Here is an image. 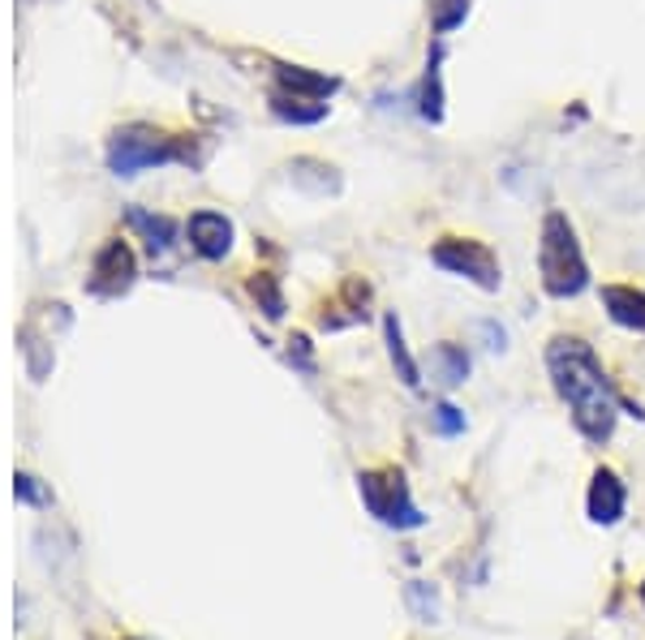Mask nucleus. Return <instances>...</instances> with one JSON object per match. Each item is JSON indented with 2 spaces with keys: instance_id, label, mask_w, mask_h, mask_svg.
Wrapping results in <instances>:
<instances>
[{
  "instance_id": "6ab92c4d",
  "label": "nucleus",
  "mask_w": 645,
  "mask_h": 640,
  "mask_svg": "<svg viewBox=\"0 0 645 640\" xmlns=\"http://www.w3.org/2000/svg\"><path fill=\"white\" fill-rule=\"evenodd\" d=\"M483 336H486V349L504 352V340H508V336H504V327H495V322H483Z\"/></svg>"
},
{
  "instance_id": "aec40b11",
  "label": "nucleus",
  "mask_w": 645,
  "mask_h": 640,
  "mask_svg": "<svg viewBox=\"0 0 645 640\" xmlns=\"http://www.w3.org/2000/svg\"><path fill=\"white\" fill-rule=\"evenodd\" d=\"M637 593H642V607H645V580H642V589H637Z\"/></svg>"
},
{
  "instance_id": "1a4fd4ad",
  "label": "nucleus",
  "mask_w": 645,
  "mask_h": 640,
  "mask_svg": "<svg viewBox=\"0 0 645 640\" xmlns=\"http://www.w3.org/2000/svg\"><path fill=\"white\" fill-rule=\"evenodd\" d=\"M603 306L612 322L628 327V331H645V292L633 289V284H607L603 289Z\"/></svg>"
},
{
  "instance_id": "dca6fc26",
  "label": "nucleus",
  "mask_w": 645,
  "mask_h": 640,
  "mask_svg": "<svg viewBox=\"0 0 645 640\" xmlns=\"http://www.w3.org/2000/svg\"><path fill=\"white\" fill-rule=\"evenodd\" d=\"M250 292H255V301H262V314H267V319H280V314H285V297H280V289H276L271 276L250 280Z\"/></svg>"
},
{
  "instance_id": "a211bd4d",
  "label": "nucleus",
  "mask_w": 645,
  "mask_h": 640,
  "mask_svg": "<svg viewBox=\"0 0 645 640\" xmlns=\"http://www.w3.org/2000/svg\"><path fill=\"white\" fill-rule=\"evenodd\" d=\"M430 421H435V430H439L444 439H452V434L465 430V413H460L456 404H448V400H439V404L430 409Z\"/></svg>"
},
{
  "instance_id": "4468645a",
  "label": "nucleus",
  "mask_w": 645,
  "mask_h": 640,
  "mask_svg": "<svg viewBox=\"0 0 645 640\" xmlns=\"http://www.w3.org/2000/svg\"><path fill=\"white\" fill-rule=\"evenodd\" d=\"M439 48H435V57H430V64H426V82H421V117L426 121H439L444 117V87H439Z\"/></svg>"
},
{
  "instance_id": "39448f33",
  "label": "nucleus",
  "mask_w": 645,
  "mask_h": 640,
  "mask_svg": "<svg viewBox=\"0 0 645 640\" xmlns=\"http://www.w3.org/2000/svg\"><path fill=\"white\" fill-rule=\"evenodd\" d=\"M172 160V142L156 133V129H121L117 138H112V147H108V163H112V172H121V177H133V172H142V168H156V163H168Z\"/></svg>"
},
{
  "instance_id": "f3484780",
  "label": "nucleus",
  "mask_w": 645,
  "mask_h": 640,
  "mask_svg": "<svg viewBox=\"0 0 645 640\" xmlns=\"http://www.w3.org/2000/svg\"><path fill=\"white\" fill-rule=\"evenodd\" d=\"M13 494H18L22 503H31V508H52V490L39 486V478H31V473H18V478H13Z\"/></svg>"
},
{
  "instance_id": "7ed1b4c3",
  "label": "nucleus",
  "mask_w": 645,
  "mask_h": 640,
  "mask_svg": "<svg viewBox=\"0 0 645 640\" xmlns=\"http://www.w3.org/2000/svg\"><path fill=\"white\" fill-rule=\"evenodd\" d=\"M357 494H361V503H366V512L375 516L379 524L387 529H421L426 524V516L421 508L414 503V494H409V481L400 469H366V473H357Z\"/></svg>"
},
{
  "instance_id": "423d86ee",
  "label": "nucleus",
  "mask_w": 645,
  "mask_h": 640,
  "mask_svg": "<svg viewBox=\"0 0 645 640\" xmlns=\"http://www.w3.org/2000/svg\"><path fill=\"white\" fill-rule=\"evenodd\" d=\"M133 284V254H129L126 241H108L99 250L96 267H91V292L99 297H117Z\"/></svg>"
},
{
  "instance_id": "9b49d317",
  "label": "nucleus",
  "mask_w": 645,
  "mask_h": 640,
  "mask_svg": "<svg viewBox=\"0 0 645 640\" xmlns=\"http://www.w3.org/2000/svg\"><path fill=\"white\" fill-rule=\"evenodd\" d=\"M280 87L285 91H292V99H327L340 82L336 78H322V73H310V69H292V64H285L280 69Z\"/></svg>"
},
{
  "instance_id": "0eeeda50",
  "label": "nucleus",
  "mask_w": 645,
  "mask_h": 640,
  "mask_svg": "<svg viewBox=\"0 0 645 640\" xmlns=\"http://www.w3.org/2000/svg\"><path fill=\"white\" fill-rule=\"evenodd\" d=\"M585 508H589V520L603 524V529L619 524V520H624V508H628V490H624V481L615 478L612 469H598L594 481H589Z\"/></svg>"
},
{
  "instance_id": "9d476101",
  "label": "nucleus",
  "mask_w": 645,
  "mask_h": 640,
  "mask_svg": "<svg viewBox=\"0 0 645 640\" xmlns=\"http://www.w3.org/2000/svg\"><path fill=\"white\" fill-rule=\"evenodd\" d=\"M384 336H387V357H391V366H396V379L405 387H418L421 370H418V361H414V352H409V344H405V331H400V319H396V314H387L384 319Z\"/></svg>"
},
{
  "instance_id": "6e6552de",
  "label": "nucleus",
  "mask_w": 645,
  "mask_h": 640,
  "mask_svg": "<svg viewBox=\"0 0 645 640\" xmlns=\"http://www.w3.org/2000/svg\"><path fill=\"white\" fill-rule=\"evenodd\" d=\"M190 246L202 258H225L232 246V224H228L220 211H194L190 216Z\"/></svg>"
},
{
  "instance_id": "f8f14e48",
  "label": "nucleus",
  "mask_w": 645,
  "mask_h": 640,
  "mask_svg": "<svg viewBox=\"0 0 645 640\" xmlns=\"http://www.w3.org/2000/svg\"><path fill=\"white\" fill-rule=\"evenodd\" d=\"M430 361H435V374H439V383L444 387H460L469 379V352L460 349V344H452V340L435 344Z\"/></svg>"
},
{
  "instance_id": "f03ea898",
  "label": "nucleus",
  "mask_w": 645,
  "mask_h": 640,
  "mask_svg": "<svg viewBox=\"0 0 645 640\" xmlns=\"http://www.w3.org/2000/svg\"><path fill=\"white\" fill-rule=\"evenodd\" d=\"M538 271H543V289H547L555 301H568V297L585 292V284H589V267H585L577 232H573V224H568L564 211H550L547 220H543Z\"/></svg>"
},
{
  "instance_id": "2eb2a0df",
  "label": "nucleus",
  "mask_w": 645,
  "mask_h": 640,
  "mask_svg": "<svg viewBox=\"0 0 645 640\" xmlns=\"http://www.w3.org/2000/svg\"><path fill=\"white\" fill-rule=\"evenodd\" d=\"M465 13H469V0H430V27L439 34L456 31L465 22Z\"/></svg>"
},
{
  "instance_id": "f257e3e1",
  "label": "nucleus",
  "mask_w": 645,
  "mask_h": 640,
  "mask_svg": "<svg viewBox=\"0 0 645 640\" xmlns=\"http://www.w3.org/2000/svg\"><path fill=\"white\" fill-rule=\"evenodd\" d=\"M547 370L555 391H559V400L573 413V426L589 443H607L615 434L619 400H615V391L607 383L594 349L585 340H577V336H555L547 349Z\"/></svg>"
},
{
  "instance_id": "20e7f679",
  "label": "nucleus",
  "mask_w": 645,
  "mask_h": 640,
  "mask_svg": "<svg viewBox=\"0 0 645 640\" xmlns=\"http://www.w3.org/2000/svg\"><path fill=\"white\" fill-rule=\"evenodd\" d=\"M430 258H435V267H444L448 276H460V280H469V284H478V289L495 292L499 289V262H495V254H490V246H483V241H469V237H444L435 250H430Z\"/></svg>"
},
{
  "instance_id": "ddd939ff",
  "label": "nucleus",
  "mask_w": 645,
  "mask_h": 640,
  "mask_svg": "<svg viewBox=\"0 0 645 640\" xmlns=\"http://www.w3.org/2000/svg\"><path fill=\"white\" fill-rule=\"evenodd\" d=\"M405 602H409V610L418 614L421 623H439V614H444V607H439V589L426 584V580H409Z\"/></svg>"
}]
</instances>
